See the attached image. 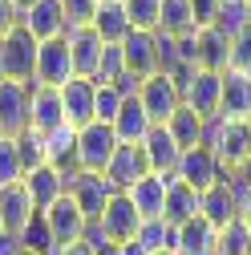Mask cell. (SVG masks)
Here are the masks:
<instances>
[{"mask_svg":"<svg viewBox=\"0 0 251 255\" xmlns=\"http://www.w3.org/2000/svg\"><path fill=\"white\" fill-rule=\"evenodd\" d=\"M16 150H20V166H24V174L37 170V166H45V134L24 130V134L16 138Z\"/></svg>","mask_w":251,"mask_h":255,"instance_id":"cell-36","label":"cell"},{"mask_svg":"<svg viewBox=\"0 0 251 255\" xmlns=\"http://www.w3.org/2000/svg\"><path fill=\"white\" fill-rule=\"evenodd\" d=\"M98 227L106 231V239L114 243V247H122V243H130V239H138V227H142V215L134 211V203H130V195H118L106 203V211H102V219H98Z\"/></svg>","mask_w":251,"mask_h":255,"instance_id":"cell-9","label":"cell"},{"mask_svg":"<svg viewBox=\"0 0 251 255\" xmlns=\"http://www.w3.org/2000/svg\"><path fill=\"white\" fill-rule=\"evenodd\" d=\"M0 138H4V134H0Z\"/></svg>","mask_w":251,"mask_h":255,"instance_id":"cell-51","label":"cell"},{"mask_svg":"<svg viewBox=\"0 0 251 255\" xmlns=\"http://www.w3.org/2000/svg\"><path fill=\"white\" fill-rule=\"evenodd\" d=\"M142 150H146L150 174H174V170H178L182 150H178V146H174V138L166 134V126H154V130L146 134V142H142Z\"/></svg>","mask_w":251,"mask_h":255,"instance_id":"cell-26","label":"cell"},{"mask_svg":"<svg viewBox=\"0 0 251 255\" xmlns=\"http://www.w3.org/2000/svg\"><path fill=\"white\" fill-rule=\"evenodd\" d=\"M69 195H73V203L81 207V215L89 219V223H98L102 219V211H106V203L118 195V190L110 186V178L106 174H85V170H77L73 178H69Z\"/></svg>","mask_w":251,"mask_h":255,"instance_id":"cell-8","label":"cell"},{"mask_svg":"<svg viewBox=\"0 0 251 255\" xmlns=\"http://www.w3.org/2000/svg\"><path fill=\"white\" fill-rule=\"evenodd\" d=\"M118 138H114V126L106 122H89L77 130V170L85 174H106L110 158L118 154Z\"/></svg>","mask_w":251,"mask_h":255,"instance_id":"cell-2","label":"cell"},{"mask_svg":"<svg viewBox=\"0 0 251 255\" xmlns=\"http://www.w3.org/2000/svg\"><path fill=\"white\" fill-rule=\"evenodd\" d=\"M186 186H195L199 195L203 190H211L215 182H223V170H219V158L211 146H195V150H182L178 158V170H174Z\"/></svg>","mask_w":251,"mask_h":255,"instance_id":"cell-11","label":"cell"},{"mask_svg":"<svg viewBox=\"0 0 251 255\" xmlns=\"http://www.w3.org/2000/svg\"><path fill=\"white\" fill-rule=\"evenodd\" d=\"M0 255H24V247H20V239L4 231V235H0Z\"/></svg>","mask_w":251,"mask_h":255,"instance_id":"cell-42","label":"cell"},{"mask_svg":"<svg viewBox=\"0 0 251 255\" xmlns=\"http://www.w3.org/2000/svg\"><path fill=\"white\" fill-rule=\"evenodd\" d=\"M93 33L102 37V45H122L130 37V20H126L122 0H98V12H93Z\"/></svg>","mask_w":251,"mask_h":255,"instance_id":"cell-28","label":"cell"},{"mask_svg":"<svg viewBox=\"0 0 251 255\" xmlns=\"http://www.w3.org/2000/svg\"><path fill=\"white\" fill-rule=\"evenodd\" d=\"M191 28H195V20H191V0H162L158 28H154V33L182 37V33H191Z\"/></svg>","mask_w":251,"mask_h":255,"instance_id":"cell-30","label":"cell"},{"mask_svg":"<svg viewBox=\"0 0 251 255\" xmlns=\"http://www.w3.org/2000/svg\"><path fill=\"white\" fill-rule=\"evenodd\" d=\"M158 255H174V251H158Z\"/></svg>","mask_w":251,"mask_h":255,"instance_id":"cell-48","label":"cell"},{"mask_svg":"<svg viewBox=\"0 0 251 255\" xmlns=\"http://www.w3.org/2000/svg\"><path fill=\"white\" fill-rule=\"evenodd\" d=\"M20 24L33 33V41H53V37H65V8L61 0H37L33 8L20 16Z\"/></svg>","mask_w":251,"mask_h":255,"instance_id":"cell-18","label":"cell"},{"mask_svg":"<svg viewBox=\"0 0 251 255\" xmlns=\"http://www.w3.org/2000/svg\"><path fill=\"white\" fill-rule=\"evenodd\" d=\"M28 98H33V81L0 85V134L4 138H20L28 130Z\"/></svg>","mask_w":251,"mask_h":255,"instance_id":"cell-6","label":"cell"},{"mask_svg":"<svg viewBox=\"0 0 251 255\" xmlns=\"http://www.w3.org/2000/svg\"><path fill=\"white\" fill-rule=\"evenodd\" d=\"M118 255H150V251H146L138 239H130V243H122V247H118Z\"/></svg>","mask_w":251,"mask_h":255,"instance_id":"cell-44","label":"cell"},{"mask_svg":"<svg viewBox=\"0 0 251 255\" xmlns=\"http://www.w3.org/2000/svg\"><path fill=\"white\" fill-rule=\"evenodd\" d=\"M174 255H219V231L203 215L182 223L178 235H174Z\"/></svg>","mask_w":251,"mask_h":255,"instance_id":"cell-22","label":"cell"},{"mask_svg":"<svg viewBox=\"0 0 251 255\" xmlns=\"http://www.w3.org/2000/svg\"><path fill=\"white\" fill-rule=\"evenodd\" d=\"M174 235H178V227L166 223V219H142V227H138V243H142L150 255L174 251Z\"/></svg>","mask_w":251,"mask_h":255,"instance_id":"cell-31","label":"cell"},{"mask_svg":"<svg viewBox=\"0 0 251 255\" xmlns=\"http://www.w3.org/2000/svg\"><path fill=\"white\" fill-rule=\"evenodd\" d=\"M239 219H243V223H247V227H251V195H247V203L239 207Z\"/></svg>","mask_w":251,"mask_h":255,"instance_id":"cell-46","label":"cell"},{"mask_svg":"<svg viewBox=\"0 0 251 255\" xmlns=\"http://www.w3.org/2000/svg\"><path fill=\"white\" fill-rule=\"evenodd\" d=\"M219 12H223V0H191V20H195V33H199V28L219 24Z\"/></svg>","mask_w":251,"mask_h":255,"instance_id":"cell-39","label":"cell"},{"mask_svg":"<svg viewBox=\"0 0 251 255\" xmlns=\"http://www.w3.org/2000/svg\"><path fill=\"white\" fill-rule=\"evenodd\" d=\"M20 24V16H16V8L8 4V0H0V37L8 33V28H16Z\"/></svg>","mask_w":251,"mask_h":255,"instance_id":"cell-41","label":"cell"},{"mask_svg":"<svg viewBox=\"0 0 251 255\" xmlns=\"http://www.w3.org/2000/svg\"><path fill=\"white\" fill-rule=\"evenodd\" d=\"M53 255H93V247L89 243H69V247H57Z\"/></svg>","mask_w":251,"mask_h":255,"instance_id":"cell-43","label":"cell"},{"mask_svg":"<svg viewBox=\"0 0 251 255\" xmlns=\"http://www.w3.org/2000/svg\"><path fill=\"white\" fill-rule=\"evenodd\" d=\"M162 219L174 223V227H182V223L199 219V190L186 186L178 174L166 182V207H162Z\"/></svg>","mask_w":251,"mask_h":255,"instance_id":"cell-27","label":"cell"},{"mask_svg":"<svg viewBox=\"0 0 251 255\" xmlns=\"http://www.w3.org/2000/svg\"><path fill=\"white\" fill-rule=\"evenodd\" d=\"M195 69H207V73H227L231 69V37L219 24L195 33Z\"/></svg>","mask_w":251,"mask_h":255,"instance_id":"cell-12","label":"cell"},{"mask_svg":"<svg viewBox=\"0 0 251 255\" xmlns=\"http://www.w3.org/2000/svg\"><path fill=\"white\" fill-rule=\"evenodd\" d=\"M0 235H4V227H0Z\"/></svg>","mask_w":251,"mask_h":255,"instance_id":"cell-50","label":"cell"},{"mask_svg":"<svg viewBox=\"0 0 251 255\" xmlns=\"http://www.w3.org/2000/svg\"><path fill=\"white\" fill-rule=\"evenodd\" d=\"M37 73V41L24 24L0 37V77L4 81H33Z\"/></svg>","mask_w":251,"mask_h":255,"instance_id":"cell-1","label":"cell"},{"mask_svg":"<svg viewBox=\"0 0 251 255\" xmlns=\"http://www.w3.org/2000/svg\"><path fill=\"white\" fill-rule=\"evenodd\" d=\"M61 8H65V33L69 28H89L93 12H98V0H61Z\"/></svg>","mask_w":251,"mask_h":255,"instance_id":"cell-38","label":"cell"},{"mask_svg":"<svg viewBox=\"0 0 251 255\" xmlns=\"http://www.w3.org/2000/svg\"><path fill=\"white\" fill-rule=\"evenodd\" d=\"M16 239H20V247H24L28 255H53V251H57V239H53V231H49V223H45L41 211L24 223V231H20Z\"/></svg>","mask_w":251,"mask_h":255,"instance_id":"cell-32","label":"cell"},{"mask_svg":"<svg viewBox=\"0 0 251 255\" xmlns=\"http://www.w3.org/2000/svg\"><path fill=\"white\" fill-rule=\"evenodd\" d=\"M146 174H150V162H146L142 146H118V154L110 158V166H106V178H110L114 190H130Z\"/></svg>","mask_w":251,"mask_h":255,"instance_id":"cell-14","label":"cell"},{"mask_svg":"<svg viewBox=\"0 0 251 255\" xmlns=\"http://www.w3.org/2000/svg\"><path fill=\"white\" fill-rule=\"evenodd\" d=\"M20 186L28 190V199H33V211L45 215L61 195H65V174L53 170V166H37V170H28V174L20 178Z\"/></svg>","mask_w":251,"mask_h":255,"instance_id":"cell-21","label":"cell"},{"mask_svg":"<svg viewBox=\"0 0 251 255\" xmlns=\"http://www.w3.org/2000/svg\"><path fill=\"white\" fill-rule=\"evenodd\" d=\"M93 81L85 77H69L65 85H61V110H65V126H73V130H81V126L93 122Z\"/></svg>","mask_w":251,"mask_h":255,"instance_id":"cell-15","label":"cell"},{"mask_svg":"<svg viewBox=\"0 0 251 255\" xmlns=\"http://www.w3.org/2000/svg\"><path fill=\"white\" fill-rule=\"evenodd\" d=\"M122 93L114 89V85H98L93 89V122H106V126H114V118H118V110H122Z\"/></svg>","mask_w":251,"mask_h":255,"instance_id":"cell-37","label":"cell"},{"mask_svg":"<svg viewBox=\"0 0 251 255\" xmlns=\"http://www.w3.org/2000/svg\"><path fill=\"white\" fill-rule=\"evenodd\" d=\"M182 106H186V110H195L203 122H215L219 110H223V73L195 69L191 81L182 85Z\"/></svg>","mask_w":251,"mask_h":255,"instance_id":"cell-3","label":"cell"},{"mask_svg":"<svg viewBox=\"0 0 251 255\" xmlns=\"http://www.w3.org/2000/svg\"><path fill=\"white\" fill-rule=\"evenodd\" d=\"M231 69L251 73V24L243 28L239 37H231Z\"/></svg>","mask_w":251,"mask_h":255,"instance_id":"cell-40","label":"cell"},{"mask_svg":"<svg viewBox=\"0 0 251 255\" xmlns=\"http://www.w3.org/2000/svg\"><path fill=\"white\" fill-rule=\"evenodd\" d=\"M73 73V53H69V41L65 37H53V41H41L37 45V73L33 81L37 85H49V89H61Z\"/></svg>","mask_w":251,"mask_h":255,"instance_id":"cell-4","label":"cell"},{"mask_svg":"<svg viewBox=\"0 0 251 255\" xmlns=\"http://www.w3.org/2000/svg\"><path fill=\"white\" fill-rule=\"evenodd\" d=\"M219 255H251V227L243 219H231L219 231Z\"/></svg>","mask_w":251,"mask_h":255,"instance_id":"cell-33","label":"cell"},{"mask_svg":"<svg viewBox=\"0 0 251 255\" xmlns=\"http://www.w3.org/2000/svg\"><path fill=\"white\" fill-rule=\"evenodd\" d=\"M20 178H24V166H20L16 138H0V186H16Z\"/></svg>","mask_w":251,"mask_h":255,"instance_id":"cell-35","label":"cell"},{"mask_svg":"<svg viewBox=\"0 0 251 255\" xmlns=\"http://www.w3.org/2000/svg\"><path fill=\"white\" fill-rule=\"evenodd\" d=\"M138 102H142V110H146V118H150L154 126H166L170 114L182 106V89H178L166 73H154V77H146V81L138 85Z\"/></svg>","mask_w":251,"mask_h":255,"instance_id":"cell-5","label":"cell"},{"mask_svg":"<svg viewBox=\"0 0 251 255\" xmlns=\"http://www.w3.org/2000/svg\"><path fill=\"white\" fill-rule=\"evenodd\" d=\"M247 114H251V73L227 69L223 73V110H219V118L243 122Z\"/></svg>","mask_w":251,"mask_h":255,"instance_id":"cell-24","label":"cell"},{"mask_svg":"<svg viewBox=\"0 0 251 255\" xmlns=\"http://www.w3.org/2000/svg\"><path fill=\"white\" fill-rule=\"evenodd\" d=\"M166 134L174 138V146H178V150H195V146H203V142H207V122H203L195 110L178 106V110L170 114V122H166Z\"/></svg>","mask_w":251,"mask_h":255,"instance_id":"cell-29","label":"cell"},{"mask_svg":"<svg viewBox=\"0 0 251 255\" xmlns=\"http://www.w3.org/2000/svg\"><path fill=\"white\" fill-rule=\"evenodd\" d=\"M122 65L126 73H134L138 81L158 73V33H146V28H130V37L122 41Z\"/></svg>","mask_w":251,"mask_h":255,"instance_id":"cell-7","label":"cell"},{"mask_svg":"<svg viewBox=\"0 0 251 255\" xmlns=\"http://www.w3.org/2000/svg\"><path fill=\"white\" fill-rule=\"evenodd\" d=\"M122 8H126L130 28H146V33H154V28H158L162 0H122Z\"/></svg>","mask_w":251,"mask_h":255,"instance_id":"cell-34","label":"cell"},{"mask_svg":"<svg viewBox=\"0 0 251 255\" xmlns=\"http://www.w3.org/2000/svg\"><path fill=\"white\" fill-rule=\"evenodd\" d=\"M8 4H12V8H16V16H24V12H28V8H33V4H37V0H8Z\"/></svg>","mask_w":251,"mask_h":255,"instance_id":"cell-45","label":"cell"},{"mask_svg":"<svg viewBox=\"0 0 251 255\" xmlns=\"http://www.w3.org/2000/svg\"><path fill=\"white\" fill-rule=\"evenodd\" d=\"M33 199H28V190L16 182V186H0V227L8 235H20L24 223L33 219Z\"/></svg>","mask_w":251,"mask_h":255,"instance_id":"cell-25","label":"cell"},{"mask_svg":"<svg viewBox=\"0 0 251 255\" xmlns=\"http://www.w3.org/2000/svg\"><path fill=\"white\" fill-rule=\"evenodd\" d=\"M243 122H247V130H251V114H247V118H243Z\"/></svg>","mask_w":251,"mask_h":255,"instance_id":"cell-47","label":"cell"},{"mask_svg":"<svg viewBox=\"0 0 251 255\" xmlns=\"http://www.w3.org/2000/svg\"><path fill=\"white\" fill-rule=\"evenodd\" d=\"M24 255H28V251H24Z\"/></svg>","mask_w":251,"mask_h":255,"instance_id":"cell-52","label":"cell"},{"mask_svg":"<svg viewBox=\"0 0 251 255\" xmlns=\"http://www.w3.org/2000/svg\"><path fill=\"white\" fill-rule=\"evenodd\" d=\"M150 130H154V122L146 118L142 102H138V98H126L122 110H118V118H114V138H118L122 146H142Z\"/></svg>","mask_w":251,"mask_h":255,"instance_id":"cell-23","label":"cell"},{"mask_svg":"<svg viewBox=\"0 0 251 255\" xmlns=\"http://www.w3.org/2000/svg\"><path fill=\"white\" fill-rule=\"evenodd\" d=\"M65 41H69V53H73V73L93 81V73H98V65H102V53H106L102 37L93 33V28H69Z\"/></svg>","mask_w":251,"mask_h":255,"instance_id":"cell-17","label":"cell"},{"mask_svg":"<svg viewBox=\"0 0 251 255\" xmlns=\"http://www.w3.org/2000/svg\"><path fill=\"white\" fill-rule=\"evenodd\" d=\"M0 85H4V77H0Z\"/></svg>","mask_w":251,"mask_h":255,"instance_id":"cell-49","label":"cell"},{"mask_svg":"<svg viewBox=\"0 0 251 255\" xmlns=\"http://www.w3.org/2000/svg\"><path fill=\"white\" fill-rule=\"evenodd\" d=\"M45 166L61 170L69 186V178L77 174V130L73 126H61V130L45 134Z\"/></svg>","mask_w":251,"mask_h":255,"instance_id":"cell-19","label":"cell"},{"mask_svg":"<svg viewBox=\"0 0 251 255\" xmlns=\"http://www.w3.org/2000/svg\"><path fill=\"white\" fill-rule=\"evenodd\" d=\"M65 126V110H61V89L37 85L33 81V98H28V130L37 134H53Z\"/></svg>","mask_w":251,"mask_h":255,"instance_id":"cell-13","label":"cell"},{"mask_svg":"<svg viewBox=\"0 0 251 255\" xmlns=\"http://www.w3.org/2000/svg\"><path fill=\"white\" fill-rule=\"evenodd\" d=\"M199 215L211 223L215 231H223L231 219H239V199H235V190H231L227 178L215 182L211 190H203V195H199Z\"/></svg>","mask_w":251,"mask_h":255,"instance_id":"cell-16","label":"cell"},{"mask_svg":"<svg viewBox=\"0 0 251 255\" xmlns=\"http://www.w3.org/2000/svg\"><path fill=\"white\" fill-rule=\"evenodd\" d=\"M174 174H146V178H138L130 190H122V195H130V203H134V211L142 215V219H162V207H166V182H170Z\"/></svg>","mask_w":251,"mask_h":255,"instance_id":"cell-20","label":"cell"},{"mask_svg":"<svg viewBox=\"0 0 251 255\" xmlns=\"http://www.w3.org/2000/svg\"><path fill=\"white\" fill-rule=\"evenodd\" d=\"M45 223H49V231L57 239V247H69V243H81L85 239V227H89V219L81 215V207L73 203V195L65 190L49 211H45Z\"/></svg>","mask_w":251,"mask_h":255,"instance_id":"cell-10","label":"cell"}]
</instances>
